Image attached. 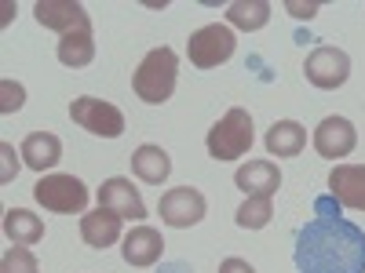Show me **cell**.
I'll return each instance as SVG.
<instances>
[{"instance_id": "cell-12", "label": "cell", "mask_w": 365, "mask_h": 273, "mask_svg": "<svg viewBox=\"0 0 365 273\" xmlns=\"http://www.w3.org/2000/svg\"><path fill=\"white\" fill-rule=\"evenodd\" d=\"M99 208H110L120 219H132V223L146 219V204L128 178H106L99 186Z\"/></svg>"}, {"instance_id": "cell-18", "label": "cell", "mask_w": 365, "mask_h": 273, "mask_svg": "<svg viewBox=\"0 0 365 273\" xmlns=\"http://www.w3.org/2000/svg\"><path fill=\"white\" fill-rule=\"evenodd\" d=\"M4 237L11 240V245H41L44 240V223L34 215V211H26V208H8L4 211Z\"/></svg>"}, {"instance_id": "cell-13", "label": "cell", "mask_w": 365, "mask_h": 273, "mask_svg": "<svg viewBox=\"0 0 365 273\" xmlns=\"http://www.w3.org/2000/svg\"><path fill=\"white\" fill-rule=\"evenodd\" d=\"M234 186L245 197H274L278 186H282V171H278L274 161H249V164L237 168Z\"/></svg>"}, {"instance_id": "cell-24", "label": "cell", "mask_w": 365, "mask_h": 273, "mask_svg": "<svg viewBox=\"0 0 365 273\" xmlns=\"http://www.w3.org/2000/svg\"><path fill=\"white\" fill-rule=\"evenodd\" d=\"M0 109L4 113H11V109H22V102H26V91H22V84H15V80H4L0 84Z\"/></svg>"}, {"instance_id": "cell-25", "label": "cell", "mask_w": 365, "mask_h": 273, "mask_svg": "<svg viewBox=\"0 0 365 273\" xmlns=\"http://www.w3.org/2000/svg\"><path fill=\"white\" fill-rule=\"evenodd\" d=\"M0 154H4V175H0V178H4V182H11V175L19 171V161H15V149L4 142V146H0Z\"/></svg>"}, {"instance_id": "cell-27", "label": "cell", "mask_w": 365, "mask_h": 273, "mask_svg": "<svg viewBox=\"0 0 365 273\" xmlns=\"http://www.w3.org/2000/svg\"><path fill=\"white\" fill-rule=\"evenodd\" d=\"M158 273H194L187 262H161V269Z\"/></svg>"}, {"instance_id": "cell-15", "label": "cell", "mask_w": 365, "mask_h": 273, "mask_svg": "<svg viewBox=\"0 0 365 273\" xmlns=\"http://www.w3.org/2000/svg\"><path fill=\"white\" fill-rule=\"evenodd\" d=\"M120 219L117 211H110V208H96V211H88V215L81 219V237H84V245L88 248H110V245H117L120 240Z\"/></svg>"}, {"instance_id": "cell-22", "label": "cell", "mask_w": 365, "mask_h": 273, "mask_svg": "<svg viewBox=\"0 0 365 273\" xmlns=\"http://www.w3.org/2000/svg\"><path fill=\"white\" fill-rule=\"evenodd\" d=\"M270 215H274V197H249L245 204L237 208L234 223L241 230H263L270 223Z\"/></svg>"}, {"instance_id": "cell-10", "label": "cell", "mask_w": 365, "mask_h": 273, "mask_svg": "<svg viewBox=\"0 0 365 273\" xmlns=\"http://www.w3.org/2000/svg\"><path fill=\"white\" fill-rule=\"evenodd\" d=\"M37 22L44 29H58V33H77V29H91V18L84 11V4H77V0H41V4L34 8Z\"/></svg>"}, {"instance_id": "cell-11", "label": "cell", "mask_w": 365, "mask_h": 273, "mask_svg": "<svg viewBox=\"0 0 365 273\" xmlns=\"http://www.w3.org/2000/svg\"><path fill=\"white\" fill-rule=\"evenodd\" d=\"M329 197L340 208L365 211V164H336L329 175Z\"/></svg>"}, {"instance_id": "cell-17", "label": "cell", "mask_w": 365, "mask_h": 273, "mask_svg": "<svg viewBox=\"0 0 365 273\" xmlns=\"http://www.w3.org/2000/svg\"><path fill=\"white\" fill-rule=\"evenodd\" d=\"M132 171H135V178H143V182H150V186H161V182L172 175V157L165 154L161 146H139L135 154H132Z\"/></svg>"}, {"instance_id": "cell-26", "label": "cell", "mask_w": 365, "mask_h": 273, "mask_svg": "<svg viewBox=\"0 0 365 273\" xmlns=\"http://www.w3.org/2000/svg\"><path fill=\"white\" fill-rule=\"evenodd\" d=\"M220 273H256V269H252V262H245V259H223V262H220Z\"/></svg>"}, {"instance_id": "cell-28", "label": "cell", "mask_w": 365, "mask_h": 273, "mask_svg": "<svg viewBox=\"0 0 365 273\" xmlns=\"http://www.w3.org/2000/svg\"><path fill=\"white\" fill-rule=\"evenodd\" d=\"M289 8H292V15H299V18H303V15L311 18V15L318 11V4H307V8H303V4H289Z\"/></svg>"}, {"instance_id": "cell-19", "label": "cell", "mask_w": 365, "mask_h": 273, "mask_svg": "<svg viewBox=\"0 0 365 273\" xmlns=\"http://www.w3.org/2000/svg\"><path fill=\"white\" fill-rule=\"evenodd\" d=\"M303 146H307V132L296 120H278L267 132V154L270 157H299Z\"/></svg>"}, {"instance_id": "cell-4", "label": "cell", "mask_w": 365, "mask_h": 273, "mask_svg": "<svg viewBox=\"0 0 365 273\" xmlns=\"http://www.w3.org/2000/svg\"><path fill=\"white\" fill-rule=\"evenodd\" d=\"M234 48H237L234 29L223 26V22H208V26L197 29V33H190L187 58H190L197 70H216V66H223L227 58L234 55Z\"/></svg>"}, {"instance_id": "cell-8", "label": "cell", "mask_w": 365, "mask_h": 273, "mask_svg": "<svg viewBox=\"0 0 365 273\" xmlns=\"http://www.w3.org/2000/svg\"><path fill=\"white\" fill-rule=\"evenodd\" d=\"M158 211H161V223H165V226H172V230H190V226H197V223L205 219L208 204H205V197H201L194 186H175V190L161 193Z\"/></svg>"}, {"instance_id": "cell-5", "label": "cell", "mask_w": 365, "mask_h": 273, "mask_svg": "<svg viewBox=\"0 0 365 273\" xmlns=\"http://www.w3.org/2000/svg\"><path fill=\"white\" fill-rule=\"evenodd\" d=\"M34 197L44 211H58V215H81L88 208V186L77 175H44L34 186Z\"/></svg>"}, {"instance_id": "cell-9", "label": "cell", "mask_w": 365, "mask_h": 273, "mask_svg": "<svg viewBox=\"0 0 365 273\" xmlns=\"http://www.w3.org/2000/svg\"><path fill=\"white\" fill-rule=\"evenodd\" d=\"M358 146V132L347 117H325L314 128V149L325 161H340Z\"/></svg>"}, {"instance_id": "cell-7", "label": "cell", "mask_w": 365, "mask_h": 273, "mask_svg": "<svg viewBox=\"0 0 365 273\" xmlns=\"http://www.w3.org/2000/svg\"><path fill=\"white\" fill-rule=\"evenodd\" d=\"M303 73H307V80H311L314 87H322V91H336V87H344L347 77H351V58H347V51L325 44V48H314V51L307 55V63H303Z\"/></svg>"}, {"instance_id": "cell-3", "label": "cell", "mask_w": 365, "mask_h": 273, "mask_svg": "<svg viewBox=\"0 0 365 273\" xmlns=\"http://www.w3.org/2000/svg\"><path fill=\"white\" fill-rule=\"evenodd\" d=\"M252 117L249 109H241V106H230L216 124L208 128V157L212 161H237V157H245L249 149H252Z\"/></svg>"}, {"instance_id": "cell-16", "label": "cell", "mask_w": 365, "mask_h": 273, "mask_svg": "<svg viewBox=\"0 0 365 273\" xmlns=\"http://www.w3.org/2000/svg\"><path fill=\"white\" fill-rule=\"evenodd\" d=\"M22 157H26V168L48 171V168L58 164V157H63V142H58V135H51V132H34L22 142Z\"/></svg>"}, {"instance_id": "cell-20", "label": "cell", "mask_w": 365, "mask_h": 273, "mask_svg": "<svg viewBox=\"0 0 365 273\" xmlns=\"http://www.w3.org/2000/svg\"><path fill=\"white\" fill-rule=\"evenodd\" d=\"M55 55H58V63L70 66V70L88 66L91 58H96V41H91V29H77V33H66L63 41H58Z\"/></svg>"}, {"instance_id": "cell-14", "label": "cell", "mask_w": 365, "mask_h": 273, "mask_svg": "<svg viewBox=\"0 0 365 273\" xmlns=\"http://www.w3.org/2000/svg\"><path fill=\"white\" fill-rule=\"evenodd\" d=\"M165 252V237L154 226H135L125 240H120V255L128 266H154Z\"/></svg>"}, {"instance_id": "cell-21", "label": "cell", "mask_w": 365, "mask_h": 273, "mask_svg": "<svg viewBox=\"0 0 365 273\" xmlns=\"http://www.w3.org/2000/svg\"><path fill=\"white\" fill-rule=\"evenodd\" d=\"M227 22L234 29H245V33H256L270 22V4L267 0H234L227 8Z\"/></svg>"}, {"instance_id": "cell-23", "label": "cell", "mask_w": 365, "mask_h": 273, "mask_svg": "<svg viewBox=\"0 0 365 273\" xmlns=\"http://www.w3.org/2000/svg\"><path fill=\"white\" fill-rule=\"evenodd\" d=\"M0 273H41V262H37V255L29 248L11 245L4 252V259H0Z\"/></svg>"}, {"instance_id": "cell-2", "label": "cell", "mask_w": 365, "mask_h": 273, "mask_svg": "<svg viewBox=\"0 0 365 273\" xmlns=\"http://www.w3.org/2000/svg\"><path fill=\"white\" fill-rule=\"evenodd\" d=\"M175 77H179V55L172 48H154L139 63V70L132 77V87L146 106H161V102L172 99Z\"/></svg>"}, {"instance_id": "cell-1", "label": "cell", "mask_w": 365, "mask_h": 273, "mask_svg": "<svg viewBox=\"0 0 365 273\" xmlns=\"http://www.w3.org/2000/svg\"><path fill=\"white\" fill-rule=\"evenodd\" d=\"M292 262L296 273H365V230L344 215L336 197H318L296 233Z\"/></svg>"}, {"instance_id": "cell-6", "label": "cell", "mask_w": 365, "mask_h": 273, "mask_svg": "<svg viewBox=\"0 0 365 273\" xmlns=\"http://www.w3.org/2000/svg\"><path fill=\"white\" fill-rule=\"evenodd\" d=\"M70 117H73V124H81L84 132L99 135V139H117L120 132H125V113H120L117 106H110V102H103V99H91V95L73 99Z\"/></svg>"}]
</instances>
